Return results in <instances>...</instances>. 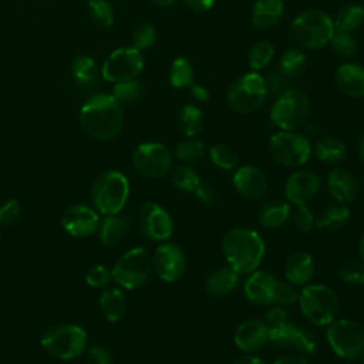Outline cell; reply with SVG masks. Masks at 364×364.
I'll return each mask as SVG.
<instances>
[{
  "instance_id": "cell-62",
  "label": "cell",
  "mask_w": 364,
  "mask_h": 364,
  "mask_svg": "<svg viewBox=\"0 0 364 364\" xmlns=\"http://www.w3.org/2000/svg\"><path fill=\"white\" fill-rule=\"evenodd\" d=\"M363 364H364V358H363Z\"/></svg>"
},
{
  "instance_id": "cell-30",
  "label": "cell",
  "mask_w": 364,
  "mask_h": 364,
  "mask_svg": "<svg viewBox=\"0 0 364 364\" xmlns=\"http://www.w3.org/2000/svg\"><path fill=\"white\" fill-rule=\"evenodd\" d=\"M290 212L291 208L287 200H270L260 209V225L266 229H277L289 220Z\"/></svg>"
},
{
  "instance_id": "cell-61",
  "label": "cell",
  "mask_w": 364,
  "mask_h": 364,
  "mask_svg": "<svg viewBox=\"0 0 364 364\" xmlns=\"http://www.w3.org/2000/svg\"><path fill=\"white\" fill-rule=\"evenodd\" d=\"M363 189H364V179H363Z\"/></svg>"
},
{
  "instance_id": "cell-18",
  "label": "cell",
  "mask_w": 364,
  "mask_h": 364,
  "mask_svg": "<svg viewBox=\"0 0 364 364\" xmlns=\"http://www.w3.org/2000/svg\"><path fill=\"white\" fill-rule=\"evenodd\" d=\"M232 182L237 193L250 202L262 199L269 186L264 172L255 165H242L236 168Z\"/></svg>"
},
{
  "instance_id": "cell-13",
  "label": "cell",
  "mask_w": 364,
  "mask_h": 364,
  "mask_svg": "<svg viewBox=\"0 0 364 364\" xmlns=\"http://www.w3.org/2000/svg\"><path fill=\"white\" fill-rule=\"evenodd\" d=\"M144 68V57L134 47L114 50L102 64V77L109 82H122L136 78Z\"/></svg>"
},
{
  "instance_id": "cell-24",
  "label": "cell",
  "mask_w": 364,
  "mask_h": 364,
  "mask_svg": "<svg viewBox=\"0 0 364 364\" xmlns=\"http://www.w3.org/2000/svg\"><path fill=\"white\" fill-rule=\"evenodd\" d=\"M276 277L266 270H255L245 282V294L249 301L257 306L272 303V289Z\"/></svg>"
},
{
  "instance_id": "cell-53",
  "label": "cell",
  "mask_w": 364,
  "mask_h": 364,
  "mask_svg": "<svg viewBox=\"0 0 364 364\" xmlns=\"http://www.w3.org/2000/svg\"><path fill=\"white\" fill-rule=\"evenodd\" d=\"M183 3L192 11L205 13V11H209L215 6L216 0H183Z\"/></svg>"
},
{
  "instance_id": "cell-25",
  "label": "cell",
  "mask_w": 364,
  "mask_h": 364,
  "mask_svg": "<svg viewBox=\"0 0 364 364\" xmlns=\"http://www.w3.org/2000/svg\"><path fill=\"white\" fill-rule=\"evenodd\" d=\"M284 16L283 0H256L252 6L250 21L259 30L274 27Z\"/></svg>"
},
{
  "instance_id": "cell-14",
  "label": "cell",
  "mask_w": 364,
  "mask_h": 364,
  "mask_svg": "<svg viewBox=\"0 0 364 364\" xmlns=\"http://www.w3.org/2000/svg\"><path fill=\"white\" fill-rule=\"evenodd\" d=\"M152 269L164 282L179 280L186 270V256L176 243L165 242L159 245L152 255Z\"/></svg>"
},
{
  "instance_id": "cell-37",
  "label": "cell",
  "mask_w": 364,
  "mask_h": 364,
  "mask_svg": "<svg viewBox=\"0 0 364 364\" xmlns=\"http://www.w3.org/2000/svg\"><path fill=\"white\" fill-rule=\"evenodd\" d=\"M209 158L216 168L223 171H233L239 164L237 152L226 142L213 144L209 149Z\"/></svg>"
},
{
  "instance_id": "cell-57",
  "label": "cell",
  "mask_w": 364,
  "mask_h": 364,
  "mask_svg": "<svg viewBox=\"0 0 364 364\" xmlns=\"http://www.w3.org/2000/svg\"><path fill=\"white\" fill-rule=\"evenodd\" d=\"M357 154L361 158V161L364 162V134L360 136V139L357 142Z\"/></svg>"
},
{
  "instance_id": "cell-8",
  "label": "cell",
  "mask_w": 364,
  "mask_h": 364,
  "mask_svg": "<svg viewBox=\"0 0 364 364\" xmlns=\"http://www.w3.org/2000/svg\"><path fill=\"white\" fill-rule=\"evenodd\" d=\"M267 90L260 73L249 71L240 75L228 90V105L237 114L257 111L266 101Z\"/></svg>"
},
{
  "instance_id": "cell-26",
  "label": "cell",
  "mask_w": 364,
  "mask_h": 364,
  "mask_svg": "<svg viewBox=\"0 0 364 364\" xmlns=\"http://www.w3.org/2000/svg\"><path fill=\"white\" fill-rule=\"evenodd\" d=\"M129 230V219L119 213L117 215H105L102 222L100 220L98 236L104 246L112 247L117 246Z\"/></svg>"
},
{
  "instance_id": "cell-20",
  "label": "cell",
  "mask_w": 364,
  "mask_h": 364,
  "mask_svg": "<svg viewBox=\"0 0 364 364\" xmlns=\"http://www.w3.org/2000/svg\"><path fill=\"white\" fill-rule=\"evenodd\" d=\"M269 327L264 320L249 318L237 326L233 340L240 351L253 353L260 350L269 341Z\"/></svg>"
},
{
  "instance_id": "cell-2",
  "label": "cell",
  "mask_w": 364,
  "mask_h": 364,
  "mask_svg": "<svg viewBox=\"0 0 364 364\" xmlns=\"http://www.w3.org/2000/svg\"><path fill=\"white\" fill-rule=\"evenodd\" d=\"M223 256L239 274L255 272L264 256V242L262 236L249 228L230 229L222 242Z\"/></svg>"
},
{
  "instance_id": "cell-45",
  "label": "cell",
  "mask_w": 364,
  "mask_h": 364,
  "mask_svg": "<svg viewBox=\"0 0 364 364\" xmlns=\"http://www.w3.org/2000/svg\"><path fill=\"white\" fill-rule=\"evenodd\" d=\"M297 300H299V293L290 282H282V280L274 282L272 289V303H276L279 306H286V304H293Z\"/></svg>"
},
{
  "instance_id": "cell-23",
  "label": "cell",
  "mask_w": 364,
  "mask_h": 364,
  "mask_svg": "<svg viewBox=\"0 0 364 364\" xmlns=\"http://www.w3.org/2000/svg\"><path fill=\"white\" fill-rule=\"evenodd\" d=\"M314 260L309 252L297 250L291 253L284 264L286 279L296 286H306L314 276Z\"/></svg>"
},
{
  "instance_id": "cell-15",
  "label": "cell",
  "mask_w": 364,
  "mask_h": 364,
  "mask_svg": "<svg viewBox=\"0 0 364 364\" xmlns=\"http://www.w3.org/2000/svg\"><path fill=\"white\" fill-rule=\"evenodd\" d=\"M138 223L142 235L152 242H165L173 232L171 215L154 202H146L141 206Z\"/></svg>"
},
{
  "instance_id": "cell-50",
  "label": "cell",
  "mask_w": 364,
  "mask_h": 364,
  "mask_svg": "<svg viewBox=\"0 0 364 364\" xmlns=\"http://www.w3.org/2000/svg\"><path fill=\"white\" fill-rule=\"evenodd\" d=\"M21 212V205L17 199H9L0 206V225H10L17 220Z\"/></svg>"
},
{
  "instance_id": "cell-28",
  "label": "cell",
  "mask_w": 364,
  "mask_h": 364,
  "mask_svg": "<svg viewBox=\"0 0 364 364\" xmlns=\"http://www.w3.org/2000/svg\"><path fill=\"white\" fill-rule=\"evenodd\" d=\"M314 155L327 164H341L347 158L346 144L334 135L320 136L313 146Z\"/></svg>"
},
{
  "instance_id": "cell-21",
  "label": "cell",
  "mask_w": 364,
  "mask_h": 364,
  "mask_svg": "<svg viewBox=\"0 0 364 364\" xmlns=\"http://www.w3.org/2000/svg\"><path fill=\"white\" fill-rule=\"evenodd\" d=\"M327 189L328 193L343 205L354 202L360 193V186L355 176L343 168H336L328 173Z\"/></svg>"
},
{
  "instance_id": "cell-3",
  "label": "cell",
  "mask_w": 364,
  "mask_h": 364,
  "mask_svg": "<svg viewBox=\"0 0 364 364\" xmlns=\"http://www.w3.org/2000/svg\"><path fill=\"white\" fill-rule=\"evenodd\" d=\"M336 31L328 13L320 9H307L299 13L289 26V40L301 50H317L328 46Z\"/></svg>"
},
{
  "instance_id": "cell-42",
  "label": "cell",
  "mask_w": 364,
  "mask_h": 364,
  "mask_svg": "<svg viewBox=\"0 0 364 364\" xmlns=\"http://www.w3.org/2000/svg\"><path fill=\"white\" fill-rule=\"evenodd\" d=\"M87 7L90 17L97 26L108 28L114 24V9L108 0H90Z\"/></svg>"
},
{
  "instance_id": "cell-58",
  "label": "cell",
  "mask_w": 364,
  "mask_h": 364,
  "mask_svg": "<svg viewBox=\"0 0 364 364\" xmlns=\"http://www.w3.org/2000/svg\"><path fill=\"white\" fill-rule=\"evenodd\" d=\"M318 134V128L316 124H309V127H306V136H316Z\"/></svg>"
},
{
  "instance_id": "cell-38",
  "label": "cell",
  "mask_w": 364,
  "mask_h": 364,
  "mask_svg": "<svg viewBox=\"0 0 364 364\" xmlns=\"http://www.w3.org/2000/svg\"><path fill=\"white\" fill-rule=\"evenodd\" d=\"M205 154L206 148L203 142L196 138H186L181 141L173 149V156L182 164H195L200 161Z\"/></svg>"
},
{
  "instance_id": "cell-4",
  "label": "cell",
  "mask_w": 364,
  "mask_h": 364,
  "mask_svg": "<svg viewBox=\"0 0 364 364\" xmlns=\"http://www.w3.org/2000/svg\"><path fill=\"white\" fill-rule=\"evenodd\" d=\"M310 114V101L300 88H290L274 97L270 107V121L282 131H296L301 128Z\"/></svg>"
},
{
  "instance_id": "cell-56",
  "label": "cell",
  "mask_w": 364,
  "mask_h": 364,
  "mask_svg": "<svg viewBox=\"0 0 364 364\" xmlns=\"http://www.w3.org/2000/svg\"><path fill=\"white\" fill-rule=\"evenodd\" d=\"M232 364H266L262 358L255 357V355H243L235 360Z\"/></svg>"
},
{
  "instance_id": "cell-39",
  "label": "cell",
  "mask_w": 364,
  "mask_h": 364,
  "mask_svg": "<svg viewBox=\"0 0 364 364\" xmlns=\"http://www.w3.org/2000/svg\"><path fill=\"white\" fill-rule=\"evenodd\" d=\"M171 182L178 189L193 193L202 181L193 168H191L188 164H181L172 169Z\"/></svg>"
},
{
  "instance_id": "cell-33",
  "label": "cell",
  "mask_w": 364,
  "mask_h": 364,
  "mask_svg": "<svg viewBox=\"0 0 364 364\" xmlns=\"http://www.w3.org/2000/svg\"><path fill=\"white\" fill-rule=\"evenodd\" d=\"M350 220V209L343 205H330L324 208L316 219V226L326 232H334L344 228Z\"/></svg>"
},
{
  "instance_id": "cell-29",
  "label": "cell",
  "mask_w": 364,
  "mask_h": 364,
  "mask_svg": "<svg viewBox=\"0 0 364 364\" xmlns=\"http://www.w3.org/2000/svg\"><path fill=\"white\" fill-rule=\"evenodd\" d=\"M98 304H100V310L104 314V317L111 323L121 320L127 311L125 294L122 293V290H119L117 287L104 290L100 296Z\"/></svg>"
},
{
  "instance_id": "cell-10",
  "label": "cell",
  "mask_w": 364,
  "mask_h": 364,
  "mask_svg": "<svg viewBox=\"0 0 364 364\" xmlns=\"http://www.w3.org/2000/svg\"><path fill=\"white\" fill-rule=\"evenodd\" d=\"M269 152L282 165L297 168L306 164L311 155L310 139L297 131H277L269 142Z\"/></svg>"
},
{
  "instance_id": "cell-40",
  "label": "cell",
  "mask_w": 364,
  "mask_h": 364,
  "mask_svg": "<svg viewBox=\"0 0 364 364\" xmlns=\"http://www.w3.org/2000/svg\"><path fill=\"white\" fill-rule=\"evenodd\" d=\"M331 51L337 54L340 58H351L358 51V43L353 33H346L336 30L330 43H328Z\"/></svg>"
},
{
  "instance_id": "cell-51",
  "label": "cell",
  "mask_w": 364,
  "mask_h": 364,
  "mask_svg": "<svg viewBox=\"0 0 364 364\" xmlns=\"http://www.w3.org/2000/svg\"><path fill=\"white\" fill-rule=\"evenodd\" d=\"M88 364H111V355L102 346H91L87 353Z\"/></svg>"
},
{
  "instance_id": "cell-16",
  "label": "cell",
  "mask_w": 364,
  "mask_h": 364,
  "mask_svg": "<svg viewBox=\"0 0 364 364\" xmlns=\"http://www.w3.org/2000/svg\"><path fill=\"white\" fill-rule=\"evenodd\" d=\"M269 341H272L273 344L284 348H293L301 355H313L318 347L314 334H311L306 328L297 327L290 320L277 330L269 331Z\"/></svg>"
},
{
  "instance_id": "cell-46",
  "label": "cell",
  "mask_w": 364,
  "mask_h": 364,
  "mask_svg": "<svg viewBox=\"0 0 364 364\" xmlns=\"http://www.w3.org/2000/svg\"><path fill=\"white\" fill-rule=\"evenodd\" d=\"M264 78V84H266V90H267V95H273L277 97L282 92L293 88V80L287 78L286 75H283L277 68L269 71L266 75H263Z\"/></svg>"
},
{
  "instance_id": "cell-19",
  "label": "cell",
  "mask_w": 364,
  "mask_h": 364,
  "mask_svg": "<svg viewBox=\"0 0 364 364\" xmlns=\"http://www.w3.org/2000/svg\"><path fill=\"white\" fill-rule=\"evenodd\" d=\"M61 225L71 236L88 237L98 230L100 218L97 212L87 205H73L65 209Z\"/></svg>"
},
{
  "instance_id": "cell-11",
  "label": "cell",
  "mask_w": 364,
  "mask_h": 364,
  "mask_svg": "<svg viewBox=\"0 0 364 364\" xmlns=\"http://www.w3.org/2000/svg\"><path fill=\"white\" fill-rule=\"evenodd\" d=\"M151 270L152 256L144 247H134L117 260L111 274L121 287L132 290L146 282Z\"/></svg>"
},
{
  "instance_id": "cell-55",
  "label": "cell",
  "mask_w": 364,
  "mask_h": 364,
  "mask_svg": "<svg viewBox=\"0 0 364 364\" xmlns=\"http://www.w3.org/2000/svg\"><path fill=\"white\" fill-rule=\"evenodd\" d=\"M273 364H309V361L301 354H287L277 358Z\"/></svg>"
},
{
  "instance_id": "cell-52",
  "label": "cell",
  "mask_w": 364,
  "mask_h": 364,
  "mask_svg": "<svg viewBox=\"0 0 364 364\" xmlns=\"http://www.w3.org/2000/svg\"><path fill=\"white\" fill-rule=\"evenodd\" d=\"M193 193L196 195V198H198L200 202L208 203V205L213 203L215 199H216V191H215V188H213L212 185H209V183H205V182H200L199 186L195 189Z\"/></svg>"
},
{
  "instance_id": "cell-34",
  "label": "cell",
  "mask_w": 364,
  "mask_h": 364,
  "mask_svg": "<svg viewBox=\"0 0 364 364\" xmlns=\"http://www.w3.org/2000/svg\"><path fill=\"white\" fill-rule=\"evenodd\" d=\"M176 122L182 135L186 138H195L203 127L202 109L195 104H186L179 109Z\"/></svg>"
},
{
  "instance_id": "cell-48",
  "label": "cell",
  "mask_w": 364,
  "mask_h": 364,
  "mask_svg": "<svg viewBox=\"0 0 364 364\" xmlns=\"http://www.w3.org/2000/svg\"><path fill=\"white\" fill-rule=\"evenodd\" d=\"M156 40V30L151 24H139L132 31V47L136 50H145L149 48Z\"/></svg>"
},
{
  "instance_id": "cell-5",
  "label": "cell",
  "mask_w": 364,
  "mask_h": 364,
  "mask_svg": "<svg viewBox=\"0 0 364 364\" xmlns=\"http://www.w3.org/2000/svg\"><path fill=\"white\" fill-rule=\"evenodd\" d=\"M299 304L304 317L316 326H328L340 310L338 296L326 284L304 286L299 294Z\"/></svg>"
},
{
  "instance_id": "cell-36",
  "label": "cell",
  "mask_w": 364,
  "mask_h": 364,
  "mask_svg": "<svg viewBox=\"0 0 364 364\" xmlns=\"http://www.w3.org/2000/svg\"><path fill=\"white\" fill-rule=\"evenodd\" d=\"M168 78L173 88H189L195 82V71L189 60L176 57L169 65Z\"/></svg>"
},
{
  "instance_id": "cell-9",
  "label": "cell",
  "mask_w": 364,
  "mask_h": 364,
  "mask_svg": "<svg viewBox=\"0 0 364 364\" xmlns=\"http://www.w3.org/2000/svg\"><path fill=\"white\" fill-rule=\"evenodd\" d=\"M330 348L344 360H355L364 353V328L354 320L336 318L327 326Z\"/></svg>"
},
{
  "instance_id": "cell-6",
  "label": "cell",
  "mask_w": 364,
  "mask_h": 364,
  "mask_svg": "<svg viewBox=\"0 0 364 364\" xmlns=\"http://www.w3.org/2000/svg\"><path fill=\"white\" fill-rule=\"evenodd\" d=\"M129 195V182L119 171H108L97 178L91 196L95 208L104 215H117L122 210Z\"/></svg>"
},
{
  "instance_id": "cell-35",
  "label": "cell",
  "mask_w": 364,
  "mask_h": 364,
  "mask_svg": "<svg viewBox=\"0 0 364 364\" xmlns=\"http://www.w3.org/2000/svg\"><path fill=\"white\" fill-rule=\"evenodd\" d=\"M276 54L274 46L267 40H259L253 43L247 51V64L250 71L259 73L266 68Z\"/></svg>"
},
{
  "instance_id": "cell-32",
  "label": "cell",
  "mask_w": 364,
  "mask_h": 364,
  "mask_svg": "<svg viewBox=\"0 0 364 364\" xmlns=\"http://www.w3.org/2000/svg\"><path fill=\"white\" fill-rule=\"evenodd\" d=\"M307 65H309V58H307L304 50L293 47V48L286 50L280 55L277 70L287 78L294 80L304 74V71L307 70Z\"/></svg>"
},
{
  "instance_id": "cell-31",
  "label": "cell",
  "mask_w": 364,
  "mask_h": 364,
  "mask_svg": "<svg viewBox=\"0 0 364 364\" xmlns=\"http://www.w3.org/2000/svg\"><path fill=\"white\" fill-rule=\"evenodd\" d=\"M333 21L336 30L354 33L364 23V6L354 1L346 3L338 9L336 18H333Z\"/></svg>"
},
{
  "instance_id": "cell-41",
  "label": "cell",
  "mask_w": 364,
  "mask_h": 364,
  "mask_svg": "<svg viewBox=\"0 0 364 364\" xmlns=\"http://www.w3.org/2000/svg\"><path fill=\"white\" fill-rule=\"evenodd\" d=\"M73 77L82 85L91 84L97 77L95 61L90 55H78L71 64Z\"/></svg>"
},
{
  "instance_id": "cell-59",
  "label": "cell",
  "mask_w": 364,
  "mask_h": 364,
  "mask_svg": "<svg viewBox=\"0 0 364 364\" xmlns=\"http://www.w3.org/2000/svg\"><path fill=\"white\" fill-rule=\"evenodd\" d=\"M176 0H152V3L154 4H156V6H161V7H166V6H171V4H173Z\"/></svg>"
},
{
  "instance_id": "cell-43",
  "label": "cell",
  "mask_w": 364,
  "mask_h": 364,
  "mask_svg": "<svg viewBox=\"0 0 364 364\" xmlns=\"http://www.w3.org/2000/svg\"><path fill=\"white\" fill-rule=\"evenodd\" d=\"M114 98L119 104H131L141 98L142 95V85L138 80H128L122 82H117L114 85Z\"/></svg>"
},
{
  "instance_id": "cell-54",
  "label": "cell",
  "mask_w": 364,
  "mask_h": 364,
  "mask_svg": "<svg viewBox=\"0 0 364 364\" xmlns=\"http://www.w3.org/2000/svg\"><path fill=\"white\" fill-rule=\"evenodd\" d=\"M189 92H191V97L198 102H206L210 98V94H209L208 88L202 84H195L193 82L189 87Z\"/></svg>"
},
{
  "instance_id": "cell-27",
  "label": "cell",
  "mask_w": 364,
  "mask_h": 364,
  "mask_svg": "<svg viewBox=\"0 0 364 364\" xmlns=\"http://www.w3.org/2000/svg\"><path fill=\"white\" fill-rule=\"evenodd\" d=\"M239 283V273L230 266L215 269L205 282V290L209 296L222 297L229 294Z\"/></svg>"
},
{
  "instance_id": "cell-47",
  "label": "cell",
  "mask_w": 364,
  "mask_h": 364,
  "mask_svg": "<svg viewBox=\"0 0 364 364\" xmlns=\"http://www.w3.org/2000/svg\"><path fill=\"white\" fill-rule=\"evenodd\" d=\"M290 219L293 226L300 232H310L316 225L314 215L307 205H294V209L290 212Z\"/></svg>"
},
{
  "instance_id": "cell-60",
  "label": "cell",
  "mask_w": 364,
  "mask_h": 364,
  "mask_svg": "<svg viewBox=\"0 0 364 364\" xmlns=\"http://www.w3.org/2000/svg\"><path fill=\"white\" fill-rule=\"evenodd\" d=\"M358 253H360L361 262L364 263V236L361 237V242H360V246H358Z\"/></svg>"
},
{
  "instance_id": "cell-1",
  "label": "cell",
  "mask_w": 364,
  "mask_h": 364,
  "mask_svg": "<svg viewBox=\"0 0 364 364\" xmlns=\"http://www.w3.org/2000/svg\"><path fill=\"white\" fill-rule=\"evenodd\" d=\"M80 124L90 136L101 141L111 139L122 128V107L114 95H92L80 109Z\"/></svg>"
},
{
  "instance_id": "cell-49",
  "label": "cell",
  "mask_w": 364,
  "mask_h": 364,
  "mask_svg": "<svg viewBox=\"0 0 364 364\" xmlns=\"http://www.w3.org/2000/svg\"><path fill=\"white\" fill-rule=\"evenodd\" d=\"M112 279L111 272L104 266V264H95L92 266L87 274H85V282L91 287H102L105 286L109 280Z\"/></svg>"
},
{
  "instance_id": "cell-12",
  "label": "cell",
  "mask_w": 364,
  "mask_h": 364,
  "mask_svg": "<svg viewBox=\"0 0 364 364\" xmlns=\"http://www.w3.org/2000/svg\"><path fill=\"white\" fill-rule=\"evenodd\" d=\"M172 154L161 142L139 144L132 152L134 168L146 178H161L172 168Z\"/></svg>"
},
{
  "instance_id": "cell-7",
  "label": "cell",
  "mask_w": 364,
  "mask_h": 364,
  "mask_svg": "<svg viewBox=\"0 0 364 364\" xmlns=\"http://www.w3.org/2000/svg\"><path fill=\"white\" fill-rule=\"evenodd\" d=\"M41 347L55 358L73 360L85 351L87 333L75 324H58L44 331Z\"/></svg>"
},
{
  "instance_id": "cell-44",
  "label": "cell",
  "mask_w": 364,
  "mask_h": 364,
  "mask_svg": "<svg viewBox=\"0 0 364 364\" xmlns=\"http://www.w3.org/2000/svg\"><path fill=\"white\" fill-rule=\"evenodd\" d=\"M338 277L343 283L350 286L364 284V263L358 260H348L338 269Z\"/></svg>"
},
{
  "instance_id": "cell-22",
  "label": "cell",
  "mask_w": 364,
  "mask_h": 364,
  "mask_svg": "<svg viewBox=\"0 0 364 364\" xmlns=\"http://www.w3.org/2000/svg\"><path fill=\"white\" fill-rule=\"evenodd\" d=\"M337 88L350 98H364V65L344 63L336 70Z\"/></svg>"
},
{
  "instance_id": "cell-17",
  "label": "cell",
  "mask_w": 364,
  "mask_h": 364,
  "mask_svg": "<svg viewBox=\"0 0 364 364\" xmlns=\"http://www.w3.org/2000/svg\"><path fill=\"white\" fill-rule=\"evenodd\" d=\"M320 176L310 169L293 172L284 185L286 200L291 205H307L320 189Z\"/></svg>"
}]
</instances>
